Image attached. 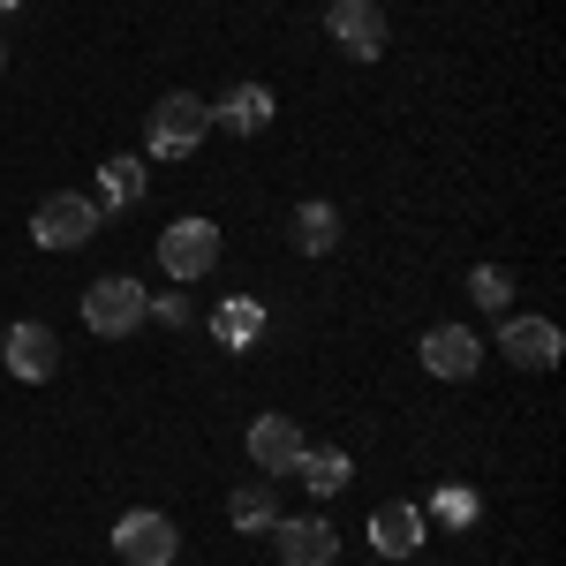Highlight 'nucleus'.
<instances>
[{
    "label": "nucleus",
    "mask_w": 566,
    "mask_h": 566,
    "mask_svg": "<svg viewBox=\"0 0 566 566\" xmlns=\"http://www.w3.org/2000/svg\"><path fill=\"white\" fill-rule=\"evenodd\" d=\"M219 264V227L212 219H175V227H159V272L175 280V287H189V280H205Z\"/></svg>",
    "instance_id": "7ed1b4c3"
},
{
    "label": "nucleus",
    "mask_w": 566,
    "mask_h": 566,
    "mask_svg": "<svg viewBox=\"0 0 566 566\" xmlns=\"http://www.w3.org/2000/svg\"><path fill=\"white\" fill-rule=\"evenodd\" d=\"M559 325L552 317H499V355L514 363V370H552L559 363Z\"/></svg>",
    "instance_id": "1a4fd4ad"
},
{
    "label": "nucleus",
    "mask_w": 566,
    "mask_h": 566,
    "mask_svg": "<svg viewBox=\"0 0 566 566\" xmlns=\"http://www.w3.org/2000/svg\"><path fill=\"white\" fill-rule=\"evenodd\" d=\"M287 242H295L303 258H333V250H340V205L303 197V205L287 212Z\"/></svg>",
    "instance_id": "ddd939ff"
},
{
    "label": "nucleus",
    "mask_w": 566,
    "mask_h": 566,
    "mask_svg": "<svg viewBox=\"0 0 566 566\" xmlns=\"http://www.w3.org/2000/svg\"><path fill=\"white\" fill-rule=\"evenodd\" d=\"M272 114H280V98H272L264 84H234V91H219V106H212V122L227 136H264Z\"/></svg>",
    "instance_id": "f8f14e48"
},
{
    "label": "nucleus",
    "mask_w": 566,
    "mask_h": 566,
    "mask_svg": "<svg viewBox=\"0 0 566 566\" xmlns=\"http://www.w3.org/2000/svg\"><path fill=\"white\" fill-rule=\"evenodd\" d=\"M438 514H446V522H469L476 499H469V491H438Z\"/></svg>",
    "instance_id": "aec40b11"
},
{
    "label": "nucleus",
    "mask_w": 566,
    "mask_h": 566,
    "mask_svg": "<svg viewBox=\"0 0 566 566\" xmlns=\"http://www.w3.org/2000/svg\"><path fill=\"white\" fill-rule=\"evenodd\" d=\"M189 317H197V310H189L181 287H175V295H159V325H189Z\"/></svg>",
    "instance_id": "412c9836"
},
{
    "label": "nucleus",
    "mask_w": 566,
    "mask_h": 566,
    "mask_svg": "<svg viewBox=\"0 0 566 566\" xmlns=\"http://www.w3.org/2000/svg\"><path fill=\"white\" fill-rule=\"evenodd\" d=\"M15 8H23V0H0V15H15Z\"/></svg>",
    "instance_id": "4be33fe9"
},
{
    "label": "nucleus",
    "mask_w": 566,
    "mask_h": 566,
    "mask_svg": "<svg viewBox=\"0 0 566 566\" xmlns=\"http://www.w3.org/2000/svg\"><path fill=\"white\" fill-rule=\"evenodd\" d=\"M416 355H423V370H431V378H446V386H469V378L483 370V340L469 333V325H431Z\"/></svg>",
    "instance_id": "6e6552de"
},
{
    "label": "nucleus",
    "mask_w": 566,
    "mask_h": 566,
    "mask_svg": "<svg viewBox=\"0 0 566 566\" xmlns=\"http://www.w3.org/2000/svg\"><path fill=\"white\" fill-rule=\"evenodd\" d=\"M227 522L242 528V536H272V522H280V499H272V476L234 483V499H227Z\"/></svg>",
    "instance_id": "2eb2a0df"
},
{
    "label": "nucleus",
    "mask_w": 566,
    "mask_h": 566,
    "mask_svg": "<svg viewBox=\"0 0 566 566\" xmlns=\"http://www.w3.org/2000/svg\"><path fill=\"white\" fill-rule=\"evenodd\" d=\"M144 159H136V151H114V159H106V167H98V212H106V205H114V212H129V205H144Z\"/></svg>",
    "instance_id": "dca6fc26"
},
{
    "label": "nucleus",
    "mask_w": 566,
    "mask_h": 566,
    "mask_svg": "<svg viewBox=\"0 0 566 566\" xmlns=\"http://www.w3.org/2000/svg\"><path fill=\"white\" fill-rule=\"evenodd\" d=\"M469 303L506 317V303H514V272H506V264H476V272H469Z\"/></svg>",
    "instance_id": "a211bd4d"
},
{
    "label": "nucleus",
    "mask_w": 566,
    "mask_h": 566,
    "mask_svg": "<svg viewBox=\"0 0 566 566\" xmlns=\"http://www.w3.org/2000/svg\"><path fill=\"white\" fill-rule=\"evenodd\" d=\"M91 234H98V197L61 189V197H45L39 212H31V242L39 250H84Z\"/></svg>",
    "instance_id": "39448f33"
},
{
    "label": "nucleus",
    "mask_w": 566,
    "mask_h": 566,
    "mask_svg": "<svg viewBox=\"0 0 566 566\" xmlns=\"http://www.w3.org/2000/svg\"><path fill=\"white\" fill-rule=\"evenodd\" d=\"M205 136H212V98H197V91H159V106H151V122H144V151H151V159H189Z\"/></svg>",
    "instance_id": "f257e3e1"
},
{
    "label": "nucleus",
    "mask_w": 566,
    "mask_h": 566,
    "mask_svg": "<svg viewBox=\"0 0 566 566\" xmlns=\"http://www.w3.org/2000/svg\"><path fill=\"white\" fill-rule=\"evenodd\" d=\"M219 333H227V340H250V333H258V310H250V303H234L227 317H219Z\"/></svg>",
    "instance_id": "6ab92c4d"
},
{
    "label": "nucleus",
    "mask_w": 566,
    "mask_h": 566,
    "mask_svg": "<svg viewBox=\"0 0 566 566\" xmlns=\"http://www.w3.org/2000/svg\"><path fill=\"white\" fill-rule=\"evenodd\" d=\"M114 552H122V566H175L181 559V528L167 522L159 506H136V514L114 522Z\"/></svg>",
    "instance_id": "20e7f679"
},
{
    "label": "nucleus",
    "mask_w": 566,
    "mask_h": 566,
    "mask_svg": "<svg viewBox=\"0 0 566 566\" xmlns=\"http://www.w3.org/2000/svg\"><path fill=\"white\" fill-rule=\"evenodd\" d=\"M0 69H8V45H0Z\"/></svg>",
    "instance_id": "5701e85b"
},
{
    "label": "nucleus",
    "mask_w": 566,
    "mask_h": 566,
    "mask_svg": "<svg viewBox=\"0 0 566 566\" xmlns=\"http://www.w3.org/2000/svg\"><path fill=\"white\" fill-rule=\"evenodd\" d=\"M144 317H151V295L136 287L129 272H106V280L84 287V325L98 340H129V333H144Z\"/></svg>",
    "instance_id": "f03ea898"
},
{
    "label": "nucleus",
    "mask_w": 566,
    "mask_h": 566,
    "mask_svg": "<svg viewBox=\"0 0 566 566\" xmlns=\"http://www.w3.org/2000/svg\"><path fill=\"white\" fill-rule=\"evenodd\" d=\"M295 476H303L310 491H317V499H333V491H348L355 461H348V453H340V446H317V453H310V446H303V461H295Z\"/></svg>",
    "instance_id": "f3484780"
},
{
    "label": "nucleus",
    "mask_w": 566,
    "mask_h": 566,
    "mask_svg": "<svg viewBox=\"0 0 566 566\" xmlns=\"http://www.w3.org/2000/svg\"><path fill=\"white\" fill-rule=\"evenodd\" d=\"M8 370H15L23 386H45V378L61 370V340H53L45 325H31V317L8 325Z\"/></svg>",
    "instance_id": "9b49d317"
},
{
    "label": "nucleus",
    "mask_w": 566,
    "mask_h": 566,
    "mask_svg": "<svg viewBox=\"0 0 566 566\" xmlns=\"http://www.w3.org/2000/svg\"><path fill=\"white\" fill-rule=\"evenodd\" d=\"M325 31H333V45H340L348 61H378L386 39H392V23H386L378 0H333V8H325Z\"/></svg>",
    "instance_id": "423d86ee"
},
{
    "label": "nucleus",
    "mask_w": 566,
    "mask_h": 566,
    "mask_svg": "<svg viewBox=\"0 0 566 566\" xmlns=\"http://www.w3.org/2000/svg\"><path fill=\"white\" fill-rule=\"evenodd\" d=\"M370 544L386 552V559H408V552H423V506H378L370 514Z\"/></svg>",
    "instance_id": "4468645a"
},
{
    "label": "nucleus",
    "mask_w": 566,
    "mask_h": 566,
    "mask_svg": "<svg viewBox=\"0 0 566 566\" xmlns=\"http://www.w3.org/2000/svg\"><path fill=\"white\" fill-rule=\"evenodd\" d=\"M295 461H303V431L287 416H258L250 423V469L258 476H295Z\"/></svg>",
    "instance_id": "9d476101"
},
{
    "label": "nucleus",
    "mask_w": 566,
    "mask_h": 566,
    "mask_svg": "<svg viewBox=\"0 0 566 566\" xmlns=\"http://www.w3.org/2000/svg\"><path fill=\"white\" fill-rule=\"evenodd\" d=\"M272 544H280V566H333L340 559V528L325 522V514H280Z\"/></svg>",
    "instance_id": "0eeeda50"
}]
</instances>
